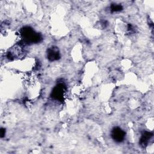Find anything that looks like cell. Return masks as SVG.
<instances>
[{
    "instance_id": "8992f818",
    "label": "cell",
    "mask_w": 154,
    "mask_h": 154,
    "mask_svg": "<svg viewBox=\"0 0 154 154\" xmlns=\"http://www.w3.org/2000/svg\"><path fill=\"white\" fill-rule=\"evenodd\" d=\"M111 10L112 12H117L123 10V7L121 4H112L111 5Z\"/></svg>"
},
{
    "instance_id": "277c9868",
    "label": "cell",
    "mask_w": 154,
    "mask_h": 154,
    "mask_svg": "<svg viewBox=\"0 0 154 154\" xmlns=\"http://www.w3.org/2000/svg\"><path fill=\"white\" fill-rule=\"evenodd\" d=\"M47 57L51 61L59 60L60 58V54L58 49L55 46L49 48L47 51Z\"/></svg>"
},
{
    "instance_id": "3957f363",
    "label": "cell",
    "mask_w": 154,
    "mask_h": 154,
    "mask_svg": "<svg viewBox=\"0 0 154 154\" xmlns=\"http://www.w3.org/2000/svg\"><path fill=\"white\" fill-rule=\"evenodd\" d=\"M111 135L114 141L117 143H120L124 140L126 136V133L120 128L114 127L111 130Z\"/></svg>"
},
{
    "instance_id": "7a4b0ae2",
    "label": "cell",
    "mask_w": 154,
    "mask_h": 154,
    "mask_svg": "<svg viewBox=\"0 0 154 154\" xmlns=\"http://www.w3.org/2000/svg\"><path fill=\"white\" fill-rule=\"evenodd\" d=\"M66 85L63 83H59L52 89L51 96L55 100L63 102L64 100V95L66 92Z\"/></svg>"
},
{
    "instance_id": "52a82bcc",
    "label": "cell",
    "mask_w": 154,
    "mask_h": 154,
    "mask_svg": "<svg viewBox=\"0 0 154 154\" xmlns=\"http://www.w3.org/2000/svg\"><path fill=\"white\" fill-rule=\"evenodd\" d=\"M5 129L4 128H1V131H0V135H1V137L2 138L4 137L5 135Z\"/></svg>"
},
{
    "instance_id": "6da1fadb",
    "label": "cell",
    "mask_w": 154,
    "mask_h": 154,
    "mask_svg": "<svg viewBox=\"0 0 154 154\" xmlns=\"http://www.w3.org/2000/svg\"><path fill=\"white\" fill-rule=\"evenodd\" d=\"M20 34L23 43L26 44L37 43L42 40V35L29 26L23 28L21 29Z\"/></svg>"
},
{
    "instance_id": "5b68a950",
    "label": "cell",
    "mask_w": 154,
    "mask_h": 154,
    "mask_svg": "<svg viewBox=\"0 0 154 154\" xmlns=\"http://www.w3.org/2000/svg\"><path fill=\"white\" fill-rule=\"evenodd\" d=\"M153 137V134L151 133V132H144L141 138H140V145L144 147L146 146H147L148 143H149V140L151 139V138Z\"/></svg>"
}]
</instances>
